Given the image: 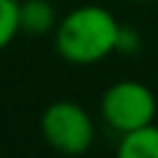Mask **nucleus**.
<instances>
[{"mask_svg":"<svg viewBox=\"0 0 158 158\" xmlns=\"http://www.w3.org/2000/svg\"><path fill=\"white\" fill-rule=\"evenodd\" d=\"M121 22L101 5H79L54 27L57 54L77 67H89L116 52Z\"/></svg>","mask_w":158,"mask_h":158,"instance_id":"1","label":"nucleus"},{"mask_svg":"<svg viewBox=\"0 0 158 158\" xmlns=\"http://www.w3.org/2000/svg\"><path fill=\"white\" fill-rule=\"evenodd\" d=\"M99 116L111 131L121 136L148 123H156L158 99L143 81L118 79L104 89L99 99Z\"/></svg>","mask_w":158,"mask_h":158,"instance_id":"2","label":"nucleus"},{"mask_svg":"<svg viewBox=\"0 0 158 158\" xmlns=\"http://www.w3.org/2000/svg\"><path fill=\"white\" fill-rule=\"evenodd\" d=\"M40 133L52 151L69 158H81L91 148L96 128L84 106L69 99H57L42 111Z\"/></svg>","mask_w":158,"mask_h":158,"instance_id":"3","label":"nucleus"},{"mask_svg":"<svg viewBox=\"0 0 158 158\" xmlns=\"http://www.w3.org/2000/svg\"><path fill=\"white\" fill-rule=\"evenodd\" d=\"M114 158H158V123L121 133Z\"/></svg>","mask_w":158,"mask_h":158,"instance_id":"4","label":"nucleus"},{"mask_svg":"<svg viewBox=\"0 0 158 158\" xmlns=\"http://www.w3.org/2000/svg\"><path fill=\"white\" fill-rule=\"evenodd\" d=\"M57 22V10L49 0H20V32L47 35Z\"/></svg>","mask_w":158,"mask_h":158,"instance_id":"5","label":"nucleus"},{"mask_svg":"<svg viewBox=\"0 0 158 158\" xmlns=\"http://www.w3.org/2000/svg\"><path fill=\"white\" fill-rule=\"evenodd\" d=\"M20 32V2L0 0V49H5Z\"/></svg>","mask_w":158,"mask_h":158,"instance_id":"6","label":"nucleus"},{"mask_svg":"<svg viewBox=\"0 0 158 158\" xmlns=\"http://www.w3.org/2000/svg\"><path fill=\"white\" fill-rule=\"evenodd\" d=\"M138 49H141V35H138L133 27L121 25L118 40H116V52H121V54H133V52H138Z\"/></svg>","mask_w":158,"mask_h":158,"instance_id":"7","label":"nucleus"},{"mask_svg":"<svg viewBox=\"0 0 158 158\" xmlns=\"http://www.w3.org/2000/svg\"><path fill=\"white\" fill-rule=\"evenodd\" d=\"M133 2H153V0H133Z\"/></svg>","mask_w":158,"mask_h":158,"instance_id":"8","label":"nucleus"},{"mask_svg":"<svg viewBox=\"0 0 158 158\" xmlns=\"http://www.w3.org/2000/svg\"><path fill=\"white\" fill-rule=\"evenodd\" d=\"M17 2H20V0H17Z\"/></svg>","mask_w":158,"mask_h":158,"instance_id":"9","label":"nucleus"}]
</instances>
